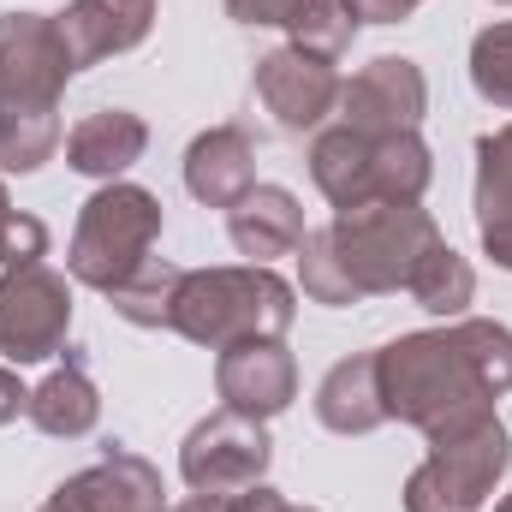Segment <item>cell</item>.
<instances>
[{
    "instance_id": "obj_1",
    "label": "cell",
    "mask_w": 512,
    "mask_h": 512,
    "mask_svg": "<svg viewBox=\"0 0 512 512\" xmlns=\"http://www.w3.org/2000/svg\"><path fill=\"white\" fill-rule=\"evenodd\" d=\"M376 370L387 417L441 435L495 411V399L512 393V328L489 316H459L447 328L399 334L376 352Z\"/></svg>"
},
{
    "instance_id": "obj_2",
    "label": "cell",
    "mask_w": 512,
    "mask_h": 512,
    "mask_svg": "<svg viewBox=\"0 0 512 512\" xmlns=\"http://www.w3.org/2000/svg\"><path fill=\"white\" fill-rule=\"evenodd\" d=\"M292 322H298V292L262 262L185 268L173 298V334L209 352H227L245 340H280Z\"/></svg>"
},
{
    "instance_id": "obj_3",
    "label": "cell",
    "mask_w": 512,
    "mask_h": 512,
    "mask_svg": "<svg viewBox=\"0 0 512 512\" xmlns=\"http://www.w3.org/2000/svg\"><path fill=\"white\" fill-rule=\"evenodd\" d=\"M310 179L334 209H364V203H423L435 179V155L417 131H370L328 126L310 143Z\"/></svg>"
},
{
    "instance_id": "obj_4",
    "label": "cell",
    "mask_w": 512,
    "mask_h": 512,
    "mask_svg": "<svg viewBox=\"0 0 512 512\" xmlns=\"http://www.w3.org/2000/svg\"><path fill=\"white\" fill-rule=\"evenodd\" d=\"M328 245L346 280L358 286V298H387L411 286L417 262L441 245V227L423 203H364V209H334Z\"/></svg>"
},
{
    "instance_id": "obj_5",
    "label": "cell",
    "mask_w": 512,
    "mask_h": 512,
    "mask_svg": "<svg viewBox=\"0 0 512 512\" xmlns=\"http://www.w3.org/2000/svg\"><path fill=\"white\" fill-rule=\"evenodd\" d=\"M161 197L114 179L102 185L96 197H84L78 209V227H72V245H66V274L78 286H96V292H114L120 280H131L155 245H161Z\"/></svg>"
},
{
    "instance_id": "obj_6",
    "label": "cell",
    "mask_w": 512,
    "mask_h": 512,
    "mask_svg": "<svg viewBox=\"0 0 512 512\" xmlns=\"http://www.w3.org/2000/svg\"><path fill=\"white\" fill-rule=\"evenodd\" d=\"M512 471V435L495 411L429 435V459L405 477V512H483Z\"/></svg>"
},
{
    "instance_id": "obj_7",
    "label": "cell",
    "mask_w": 512,
    "mask_h": 512,
    "mask_svg": "<svg viewBox=\"0 0 512 512\" xmlns=\"http://www.w3.org/2000/svg\"><path fill=\"white\" fill-rule=\"evenodd\" d=\"M78 60L60 18L0 12V120H60V96Z\"/></svg>"
},
{
    "instance_id": "obj_8",
    "label": "cell",
    "mask_w": 512,
    "mask_h": 512,
    "mask_svg": "<svg viewBox=\"0 0 512 512\" xmlns=\"http://www.w3.org/2000/svg\"><path fill=\"white\" fill-rule=\"evenodd\" d=\"M72 334V286L48 262L0 268V358L6 364H42L66 352Z\"/></svg>"
},
{
    "instance_id": "obj_9",
    "label": "cell",
    "mask_w": 512,
    "mask_h": 512,
    "mask_svg": "<svg viewBox=\"0 0 512 512\" xmlns=\"http://www.w3.org/2000/svg\"><path fill=\"white\" fill-rule=\"evenodd\" d=\"M268 459H274V441L262 429V417L245 411H209L185 447H179V477L191 495H245L268 477Z\"/></svg>"
},
{
    "instance_id": "obj_10",
    "label": "cell",
    "mask_w": 512,
    "mask_h": 512,
    "mask_svg": "<svg viewBox=\"0 0 512 512\" xmlns=\"http://www.w3.org/2000/svg\"><path fill=\"white\" fill-rule=\"evenodd\" d=\"M340 72H334V60H322V54H304V48H274V54H262L251 72V90L256 102L268 108V120L286 131V137H304V131H316L334 108H340Z\"/></svg>"
},
{
    "instance_id": "obj_11",
    "label": "cell",
    "mask_w": 512,
    "mask_h": 512,
    "mask_svg": "<svg viewBox=\"0 0 512 512\" xmlns=\"http://www.w3.org/2000/svg\"><path fill=\"white\" fill-rule=\"evenodd\" d=\"M340 126L370 131V137H387V131H417L423 114H429V78L417 60L405 54H382L370 60L364 72H352L340 84Z\"/></svg>"
},
{
    "instance_id": "obj_12",
    "label": "cell",
    "mask_w": 512,
    "mask_h": 512,
    "mask_svg": "<svg viewBox=\"0 0 512 512\" xmlns=\"http://www.w3.org/2000/svg\"><path fill=\"white\" fill-rule=\"evenodd\" d=\"M42 512H167V489H161V471L131 453L120 441L102 447V459L78 477H66Z\"/></svg>"
},
{
    "instance_id": "obj_13",
    "label": "cell",
    "mask_w": 512,
    "mask_h": 512,
    "mask_svg": "<svg viewBox=\"0 0 512 512\" xmlns=\"http://www.w3.org/2000/svg\"><path fill=\"white\" fill-rule=\"evenodd\" d=\"M215 393L227 411H245V417H280L292 399H298V364L280 340H245V346H227L221 364H215Z\"/></svg>"
},
{
    "instance_id": "obj_14",
    "label": "cell",
    "mask_w": 512,
    "mask_h": 512,
    "mask_svg": "<svg viewBox=\"0 0 512 512\" xmlns=\"http://www.w3.org/2000/svg\"><path fill=\"white\" fill-rule=\"evenodd\" d=\"M256 185V143L245 126H209L185 149V191L203 209H233Z\"/></svg>"
},
{
    "instance_id": "obj_15",
    "label": "cell",
    "mask_w": 512,
    "mask_h": 512,
    "mask_svg": "<svg viewBox=\"0 0 512 512\" xmlns=\"http://www.w3.org/2000/svg\"><path fill=\"white\" fill-rule=\"evenodd\" d=\"M60 30H66L78 72H84V66L114 60V54H131L155 30V0H72L60 12Z\"/></svg>"
},
{
    "instance_id": "obj_16",
    "label": "cell",
    "mask_w": 512,
    "mask_h": 512,
    "mask_svg": "<svg viewBox=\"0 0 512 512\" xmlns=\"http://www.w3.org/2000/svg\"><path fill=\"white\" fill-rule=\"evenodd\" d=\"M143 149H149V126L131 108H96L66 131V167L84 179H102V185L126 179L143 161Z\"/></svg>"
},
{
    "instance_id": "obj_17",
    "label": "cell",
    "mask_w": 512,
    "mask_h": 512,
    "mask_svg": "<svg viewBox=\"0 0 512 512\" xmlns=\"http://www.w3.org/2000/svg\"><path fill=\"white\" fill-rule=\"evenodd\" d=\"M227 239L233 251L251 256V262H274V256H292L304 245V209L286 185H251L233 209H227Z\"/></svg>"
},
{
    "instance_id": "obj_18",
    "label": "cell",
    "mask_w": 512,
    "mask_h": 512,
    "mask_svg": "<svg viewBox=\"0 0 512 512\" xmlns=\"http://www.w3.org/2000/svg\"><path fill=\"white\" fill-rule=\"evenodd\" d=\"M316 423L328 435H370L387 423V399H382V370L376 352H352L340 358L322 387H316Z\"/></svg>"
},
{
    "instance_id": "obj_19",
    "label": "cell",
    "mask_w": 512,
    "mask_h": 512,
    "mask_svg": "<svg viewBox=\"0 0 512 512\" xmlns=\"http://www.w3.org/2000/svg\"><path fill=\"white\" fill-rule=\"evenodd\" d=\"M24 417H30L42 435H54V441H78V435H90V429L102 423V393L90 382L78 346H66V364H60L48 382L30 387V411H24Z\"/></svg>"
},
{
    "instance_id": "obj_20",
    "label": "cell",
    "mask_w": 512,
    "mask_h": 512,
    "mask_svg": "<svg viewBox=\"0 0 512 512\" xmlns=\"http://www.w3.org/2000/svg\"><path fill=\"white\" fill-rule=\"evenodd\" d=\"M405 292L417 298V310H429V316H441V322H459V316L471 310V298H477V268L441 239L435 251L417 262V274H411Z\"/></svg>"
},
{
    "instance_id": "obj_21",
    "label": "cell",
    "mask_w": 512,
    "mask_h": 512,
    "mask_svg": "<svg viewBox=\"0 0 512 512\" xmlns=\"http://www.w3.org/2000/svg\"><path fill=\"white\" fill-rule=\"evenodd\" d=\"M179 280H185V268H179V262L149 256L131 280H120V286L108 292V304H114V316H120V322H131V328H173V298H179Z\"/></svg>"
},
{
    "instance_id": "obj_22",
    "label": "cell",
    "mask_w": 512,
    "mask_h": 512,
    "mask_svg": "<svg viewBox=\"0 0 512 512\" xmlns=\"http://www.w3.org/2000/svg\"><path fill=\"white\" fill-rule=\"evenodd\" d=\"M512 221V126L477 137V227Z\"/></svg>"
},
{
    "instance_id": "obj_23",
    "label": "cell",
    "mask_w": 512,
    "mask_h": 512,
    "mask_svg": "<svg viewBox=\"0 0 512 512\" xmlns=\"http://www.w3.org/2000/svg\"><path fill=\"white\" fill-rule=\"evenodd\" d=\"M298 286H304V298H310V304H328V310L364 304V298H358V286L346 280V268H340L334 245H328V227L304 233V245H298Z\"/></svg>"
},
{
    "instance_id": "obj_24",
    "label": "cell",
    "mask_w": 512,
    "mask_h": 512,
    "mask_svg": "<svg viewBox=\"0 0 512 512\" xmlns=\"http://www.w3.org/2000/svg\"><path fill=\"white\" fill-rule=\"evenodd\" d=\"M471 90L489 108L512 114V24L477 30V42H471Z\"/></svg>"
},
{
    "instance_id": "obj_25",
    "label": "cell",
    "mask_w": 512,
    "mask_h": 512,
    "mask_svg": "<svg viewBox=\"0 0 512 512\" xmlns=\"http://www.w3.org/2000/svg\"><path fill=\"white\" fill-rule=\"evenodd\" d=\"M352 42H358V18H352V6H346V0H322V6L292 30V48L322 54V60H340Z\"/></svg>"
},
{
    "instance_id": "obj_26",
    "label": "cell",
    "mask_w": 512,
    "mask_h": 512,
    "mask_svg": "<svg viewBox=\"0 0 512 512\" xmlns=\"http://www.w3.org/2000/svg\"><path fill=\"white\" fill-rule=\"evenodd\" d=\"M322 0H227V18L245 30H298Z\"/></svg>"
},
{
    "instance_id": "obj_27",
    "label": "cell",
    "mask_w": 512,
    "mask_h": 512,
    "mask_svg": "<svg viewBox=\"0 0 512 512\" xmlns=\"http://www.w3.org/2000/svg\"><path fill=\"white\" fill-rule=\"evenodd\" d=\"M48 256V227L24 209H12L0 221V268H24V262H42Z\"/></svg>"
},
{
    "instance_id": "obj_28",
    "label": "cell",
    "mask_w": 512,
    "mask_h": 512,
    "mask_svg": "<svg viewBox=\"0 0 512 512\" xmlns=\"http://www.w3.org/2000/svg\"><path fill=\"white\" fill-rule=\"evenodd\" d=\"M227 512H316V507H298V501H286L280 489L256 483V489H245V495H227Z\"/></svg>"
},
{
    "instance_id": "obj_29",
    "label": "cell",
    "mask_w": 512,
    "mask_h": 512,
    "mask_svg": "<svg viewBox=\"0 0 512 512\" xmlns=\"http://www.w3.org/2000/svg\"><path fill=\"white\" fill-rule=\"evenodd\" d=\"M358 24H405L423 0H346Z\"/></svg>"
},
{
    "instance_id": "obj_30",
    "label": "cell",
    "mask_w": 512,
    "mask_h": 512,
    "mask_svg": "<svg viewBox=\"0 0 512 512\" xmlns=\"http://www.w3.org/2000/svg\"><path fill=\"white\" fill-rule=\"evenodd\" d=\"M24 411H30V387H24L12 370H6V364H0V429H6L12 417H24Z\"/></svg>"
},
{
    "instance_id": "obj_31",
    "label": "cell",
    "mask_w": 512,
    "mask_h": 512,
    "mask_svg": "<svg viewBox=\"0 0 512 512\" xmlns=\"http://www.w3.org/2000/svg\"><path fill=\"white\" fill-rule=\"evenodd\" d=\"M477 239H483V256L512 274V221H501V227H477Z\"/></svg>"
},
{
    "instance_id": "obj_32",
    "label": "cell",
    "mask_w": 512,
    "mask_h": 512,
    "mask_svg": "<svg viewBox=\"0 0 512 512\" xmlns=\"http://www.w3.org/2000/svg\"><path fill=\"white\" fill-rule=\"evenodd\" d=\"M12 215V197H6V179H0V221Z\"/></svg>"
},
{
    "instance_id": "obj_33",
    "label": "cell",
    "mask_w": 512,
    "mask_h": 512,
    "mask_svg": "<svg viewBox=\"0 0 512 512\" xmlns=\"http://www.w3.org/2000/svg\"><path fill=\"white\" fill-rule=\"evenodd\" d=\"M495 512H512V495H501V507H495Z\"/></svg>"
},
{
    "instance_id": "obj_34",
    "label": "cell",
    "mask_w": 512,
    "mask_h": 512,
    "mask_svg": "<svg viewBox=\"0 0 512 512\" xmlns=\"http://www.w3.org/2000/svg\"><path fill=\"white\" fill-rule=\"evenodd\" d=\"M495 6H512V0H495Z\"/></svg>"
}]
</instances>
